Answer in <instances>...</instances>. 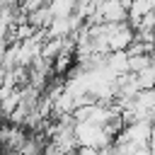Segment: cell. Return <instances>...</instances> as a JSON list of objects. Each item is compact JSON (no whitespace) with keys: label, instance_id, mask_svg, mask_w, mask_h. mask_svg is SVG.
Here are the masks:
<instances>
[{"label":"cell","instance_id":"obj_1","mask_svg":"<svg viewBox=\"0 0 155 155\" xmlns=\"http://www.w3.org/2000/svg\"><path fill=\"white\" fill-rule=\"evenodd\" d=\"M51 19H53V12H51L48 5H41L39 10H34V12L27 15V24H29L31 29H36V31H44V29L51 24Z\"/></svg>","mask_w":155,"mask_h":155},{"label":"cell","instance_id":"obj_2","mask_svg":"<svg viewBox=\"0 0 155 155\" xmlns=\"http://www.w3.org/2000/svg\"><path fill=\"white\" fill-rule=\"evenodd\" d=\"M128 56V53H126ZM153 61H150V53H140V56H128V73H140L145 68H150Z\"/></svg>","mask_w":155,"mask_h":155},{"label":"cell","instance_id":"obj_3","mask_svg":"<svg viewBox=\"0 0 155 155\" xmlns=\"http://www.w3.org/2000/svg\"><path fill=\"white\" fill-rule=\"evenodd\" d=\"M78 155H99L97 148H90V145H80L78 148Z\"/></svg>","mask_w":155,"mask_h":155}]
</instances>
